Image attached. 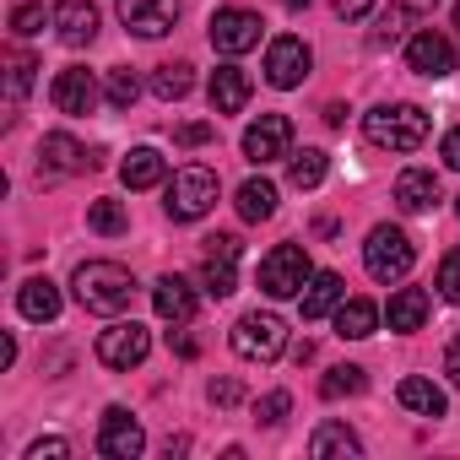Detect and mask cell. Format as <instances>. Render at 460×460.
Wrapping results in <instances>:
<instances>
[{
  "instance_id": "7402d4cb",
  "label": "cell",
  "mask_w": 460,
  "mask_h": 460,
  "mask_svg": "<svg viewBox=\"0 0 460 460\" xmlns=\"http://www.w3.org/2000/svg\"><path fill=\"white\" fill-rule=\"evenodd\" d=\"M379 331V309L368 298H341L336 304V336L341 341H368Z\"/></svg>"
},
{
  "instance_id": "30bf717a",
  "label": "cell",
  "mask_w": 460,
  "mask_h": 460,
  "mask_svg": "<svg viewBox=\"0 0 460 460\" xmlns=\"http://www.w3.org/2000/svg\"><path fill=\"white\" fill-rule=\"evenodd\" d=\"M261 44V17L255 12H244V6H227V12H217L211 17V49L217 55H250Z\"/></svg>"
},
{
  "instance_id": "e0dca14e",
  "label": "cell",
  "mask_w": 460,
  "mask_h": 460,
  "mask_svg": "<svg viewBox=\"0 0 460 460\" xmlns=\"http://www.w3.org/2000/svg\"><path fill=\"white\" fill-rule=\"evenodd\" d=\"M206 98H211V114H239V109L250 103V76H244L234 60H227V66H217V71H211Z\"/></svg>"
},
{
  "instance_id": "3957f363",
  "label": "cell",
  "mask_w": 460,
  "mask_h": 460,
  "mask_svg": "<svg viewBox=\"0 0 460 460\" xmlns=\"http://www.w3.org/2000/svg\"><path fill=\"white\" fill-rule=\"evenodd\" d=\"M411 261H417V244L401 234V227H390V222H379L368 234V244H363V266H368L374 282H401L411 271Z\"/></svg>"
},
{
  "instance_id": "484cf974",
  "label": "cell",
  "mask_w": 460,
  "mask_h": 460,
  "mask_svg": "<svg viewBox=\"0 0 460 460\" xmlns=\"http://www.w3.org/2000/svg\"><path fill=\"white\" fill-rule=\"evenodd\" d=\"M234 250H206V266H200V288L211 293V298H227L239 288V271H234Z\"/></svg>"
},
{
  "instance_id": "4dcf8cb0",
  "label": "cell",
  "mask_w": 460,
  "mask_h": 460,
  "mask_svg": "<svg viewBox=\"0 0 460 460\" xmlns=\"http://www.w3.org/2000/svg\"><path fill=\"white\" fill-rule=\"evenodd\" d=\"M190 87H195V71H190L184 60H168V66H157V71H152V93H157L163 103L190 98Z\"/></svg>"
},
{
  "instance_id": "d6a6232c",
  "label": "cell",
  "mask_w": 460,
  "mask_h": 460,
  "mask_svg": "<svg viewBox=\"0 0 460 460\" xmlns=\"http://www.w3.org/2000/svg\"><path fill=\"white\" fill-rule=\"evenodd\" d=\"M363 368L358 363H341V368H325V379H320V395L325 401H341V395H363Z\"/></svg>"
},
{
  "instance_id": "2e32d148",
  "label": "cell",
  "mask_w": 460,
  "mask_h": 460,
  "mask_svg": "<svg viewBox=\"0 0 460 460\" xmlns=\"http://www.w3.org/2000/svg\"><path fill=\"white\" fill-rule=\"evenodd\" d=\"M55 28H60V44L87 49L98 39V6H93V0H60V6H55Z\"/></svg>"
},
{
  "instance_id": "f546056e",
  "label": "cell",
  "mask_w": 460,
  "mask_h": 460,
  "mask_svg": "<svg viewBox=\"0 0 460 460\" xmlns=\"http://www.w3.org/2000/svg\"><path fill=\"white\" fill-rule=\"evenodd\" d=\"M438 6V0H390V12H385V22H379V33H374V44H395V33L406 28V22H417V17H428Z\"/></svg>"
},
{
  "instance_id": "44dd1931",
  "label": "cell",
  "mask_w": 460,
  "mask_h": 460,
  "mask_svg": "<svg viewBox=\"0 0 460 460\" xmlns=\"http://www.w3.org/2000/svg\"><path fill=\"white\" fill-rule=\"evenodd\" d=\"M341 298H347V282H341L336 271H314L309 288H304V320H325V314H336Z\"/></svg>"
},
{
  "instance_id": "d4e9b609",
  "label": "cell",
  "mask_w": 460,
  "mask_h": 460,
  "mask_svg": "<svg viewBox=\"0 0 460 460\" xmlns=\"http://www.w3.org/2000/svg\"><path fill=\"white\" fill-rule=\"evenodd\" d=\"M163 173H168V163H163L152 146H136V152L119 163V179H125V190H152V184H163Z\"/></svg>"
},
{
  "instance_id": "9c48e42d",
  "label": "cell",
  "mask_w": 460,
  "mask_h": 460,
  "mask_svg": "<svg viewBox=\"0 0 460 460\" xmlns=\"http://www.w3.org/2000/svg\"><path fill=\"white\" fill-rule=\"evenodd\" d=\"M244 157H250L255 168L293 157V119H288V114H261V119L244 130Z\"/></svg>"
},
{
  "instance_id": "f35d334b",
  "label": "cell",
  "mask_w": 460,
  "mask_h": 460,
  "mask_svg": "<svg viewBox=\"0 0 460 460\" xmlns=\"http://www.w3.org/2000/svg\"><path fill=\"white\" fill-rule=\"evenodd\" d=\"M211 136H217V130H211V125H200V119H190V125H179V130H173V141H179V146H206Z\"/></svg>"
},
{
  "instance_id": "cb8c5ba5",
  "label": "cell",
  "mask_w": 460,
  "mask_h": 460,
  "mask_svg": "<svg viewBox=\"0 0 460 460\" xmlns=\"http://www.w3.org/2000/svg\"><path fill=\"white\" fill-rule=\"evenodd\" d=\"M401 406L406 411H417V417H444L449 411V401H444V390L433 385V379H422V374H411V379H401Z\"/></svg>"
},
{
  "instance_id": "8d00e7d4",
  "label": "cell",
  "mask_w": 460,
  "mask_h": 460,
  "mask_svg": "<svg viewBox=\"0 0 460 460\" xmlns=\"http://www.w3.org/2000/svg\"><path fill=\"white\" fill-rule=\"evenodd\" d=\"M438 298L444 304H460V250H449L438 261Z\"/></svg>"
},
{
  "instance_id": "60d3db41",
  "label": "cell",
  "mask_w": 460,
  "mask_h": 460,
  "mask_svg": "<svg viewBox=\"0 0 460 460\" xmlns=\"http://www.w3.org/2000/svg\"><path fill=\"white\" fill-rule=\"evenodd\" d=\"M211 401H217V406H239V401H244L239 379H217V385H211Z\"/></svg>"
},
{
  "instance_id": "7a4b0ae2",
  "label": "cell",
  "mask_w": 460,
  "mask_h": 460,
  "mask_svg": "<svg viewBox=\"0 0 460 460\" xmlns=\"http://www.w3.org/2000/svg\"><path fill=\"white\" fill-rule=\"evenodd\" d=\"M363 136L379 152H417L428 141V114L417 103H379L363 114Z\"/></svg>"
},
{
  "instance_id": "52a82bcc",
  "label": "cell",
  "mask_w": 460,
  "mask_h": 460,
  "mask_svg": "<svg viewBox=\"0 0 460 460\" xmlns=\"http://www.w3.org/2000/svg\"><path fill=\"white\" fill-rule=\"evenodd\" d=\"M146 352H152V331L146 325H136V320H114L103 336H98V363L103 368H141L146 363Z\"/></svg>"
},
{
  "instance_id": "7bdbcfd3",
  "label": "cell",
  "mask_w": 460,
  "mask_h": 460,
  "mask_svg": "<svg viewBox=\"0 0 460 460\" xmlns=\"http://www.w3.org/2000/svg\"><path fill=\"white\" fill-rule=\"evenodd\" d=\"M444 374H449V385L460 390V331L449 336V347H444Z\"/></svg>"
},
{
  "instance_id": "681fc988",
  "label": "cell",
  "mask_w": 460,
  "mask_h": 460,
  "mask_svg": "<svg viewBox=\"0 0 460 460\" xmlns=\"http://www.w3.org/2000/svg\"><path fill=\"white\" fill-rule=\"evenodd\" d=\"M455 211H460V200H455Z\"/></svg>"
},
{
  "instance_id": "ba28073f",
  "label": "cell",
  "mask_w": 460,
  "mask_h": 460,
  "mask_svg": "<svg viewBox=\"0 0 460 460\" xmlns=\"http://www.w3.org/2000/svg\"><path fill=\"white\" fill-rule=\"evenodd\" d=\"M87 168H103V152H87L76 136H66V130H55V136H44V146H39V179L49 184V179H66V173H87Z\"/></svg>"
},
{
  "instance_id": "ee69618b",
  "label": "cell",
  "mask_w": 460,
  "mask_h": 460,
  "mask_svg": "<svg viewBox=\"0 0 460 460\" xmlns=\"http://www.w3.org/2000/svg\"><path fill=\"white\" fill-rule=\"evenodd\" d=\"M168 347L179 352V358H195L200 347H195V336H184V331H168Z\"/></svg>"
},
{
  "instance_id": "5b68a950",
  "label": "cell",
  "mask_w": 460,
  "mask_h": 460,
  "mask_svg": "<svg viewBox=\"0 0 460 460\" xmlns=\"http://www.w3.org/2000/svg\"><path fill=\"white\" fill-rule=\"evenodd\" d=\"M163 206H168L173 222H200V217L217 206V173L200 168V163H195V168H179L173 184H168V200H163Z\"/></svg>"
},
{
  "instance_id": "1f68e13d",
  "label": "cell",
  "mask_w": 460,
  "mask_h": 460,
  "mask_svg": "<svg viewBox=\"0 0 460 460\" xmlns=\"http://www.w3.org/2000/svg\"><path fill=\"white\" fill-rule=\"evenodd\" d=\"M87 227H93V234H103V239H119L125 227H130V217H125L119 200H93L87 206Z\"/></svg>"
},
{
  "instance_id": "f6af8a7d",
  "label": "cell",
  "mask_w": 460,
  "mask_h": 460,
  "mask_svg": "<svg viewBox=\"0 0 460 460\" xmlns=\"http://www.w3.org/2000/svg\"><path fill=\"white\" fill-rule=\"evenodd\" d=\"M444 163H449V168H460V130H449V136H444Z\"/></svg>"
},
{
  "instance_id": "e575fe53",
  "label": "cell",
  "mask_w": 460,
  "mask_h": 460,
  "mask_svg": "<svg viewBox=\"0 0 460 460\" xmlns=\"http://www.w3.org/2000/svg\"><path fill=\"white\" fill-rule=\"evenodd\" d=\"M136 98H141L136 71H130V66H114V71H109V103H114V109H130Z\"/></svg>"
},
{
  "instance_id": "b9f144b4",
  "label": "cell",
  "mask_w": 460,
  "mask_h": 460,
  "mask_svg": "<svg viewBox=\"0 0 460 460\" xmlns=\"http://www.w3.org/2000/svg\"><path fill=\"white\" fill-rule=\"evenodd\" d=\"M368 12H374V0H336V17L341 22H363Z\"/></svg>"
},
{
  "instance_id": "ab89813d",
  "label": "cell",
  "mask_w": 460,
  "mask_h": 460,
  "mask_svg": "<svg viewBox=\"0 0 460 460\" xmlns=\"http://www.w3.org/2000/svg\"><path fill=\"white\" fill-rule=\"evenodd\" d=\"M44 455L66 460V455H71V444H66V438H39V444H28V460H44Z\"/></svg>"
},
{
  "instance_id": "ac0fdd59",
  "label": "cell",
  "mask_w": 460,
  "mask_h": 460,
  "mask_svg": "<svg viewBox=\"0 0 460 460\" xmlns=\"http://www.w3.org/2000/svg\"><path fill=\"white\" fill-rule=\"evenodd\" d=\"M395 206L411 211V217L433 211V206H438V179H433L428 168H406V173L395 179Z\"/></svg>"
},
{
  "instance_id": "836d02e7",
  "label": "cell",
  "mask_w": 460,
  "mask_h": 460,
  "mask_svg": "<svg viewBox=\"0 0 460 460\" xmlns=\"http://www.w3.org/2000/svg\"><path fill=\"white\" fill-rule=\"evenodd\" d=\"M33 71H39L33 55H22V49L6 55V93H12V103H22V98L33 93Z\"/></svg>"
},
{
  "instance_id": "8992f818",
  "label": "cell",
  "mask_w": 460,
  "mask_h": 460,
  "mask_svg": "<svg viewBox=\"0 0 460 460\" xmlns=\"http://www.w3.org/2000/svg\"><path fill=\"white\" fill-rule=\"evenodd\" d=\"M234 352L244 358V363H277L282 352H288V325H282V314H244L239 325H234Z\"/></svg>"
},
{
  "instance_id": "74e56055",
  "label": "cell",
  "mask_w": 460,
  "mask_h": 460,
  "mask_svg": "<svg viewBox=\"0 0 460 460\" xmlns=\"http://www.w3.org/2000/svg\"><path fill=\"white\" fill-rule=\"evenodd\" d=\"M288 411H293V395L288 390H271L266 401H255V422H266V428H277Z\"/></svg>"
},
{
  "instance_id": "7c38bea8",
  "label": "cell",
  "mask_w": 460,
  "mask_h": 460,
  "mask_svg": "<svg viewBox=\"0 0 460 460\" xmlns=\"http://www.w3.org/2000/svg\"><path fill=\"white\" fill-rule=\"evenodd\" d=\"M406 66H411L417 76H428V82H444V76L455 71V44H449L438 28H417L411 44H406Z\"/></svg>"
},
{
  "instance_id": "7dc6e473",
  "label": "cell",
  "mask_w": 460,
  "mask_h": 460,
  "mask_svg": "<svg viewBox=\"0 0 460 460\" xmlns=\"http://www.w3.org/2000/svg\"><path fill=\"white\" fill-rule=\"evenodd\" d=\"M282 6H288V12H304V6H309V0H282Z\"/></svg>"
},
{
  "instance_id": "4fadbf2b",
  "label": "cell",
  "mask_w": 460,
  "mask_h": 460,
  "mask_svg": "<svg viewBox=\"0 0 460 460\" xmlns=\"http://www.w3.org/2000/svg\"><path fill=\"white\" fill-rule=\"evenodd\" d=\"M98 449H103L109 460H136V455L146 449V433H141V422H136L125 406H109V411H103V428H98Z\"/></svg>"
},
{
  "instance_id": "d6986e66",
  "label": "cell",
  "mask_w": 460,
  "mask_h": 460,
  "mask_svg": "<svg viewBox=\"0 0 460 460\" xmlns=\"http://www.w3.org/2000/svg\"><path fill=\"white\" fill-rule=\"evenodd\" d=\"M17 309H22V320L49 325V320L60 314V288H55L49 277H28V282L17 288Z\"/></svg>"
},
{
  "instance_id": "d590c367",
  "label": "cell",
  "mask_w": 460,
  "mask_h": 460,
  "mask_svg": "<svg viewBox=\"0 0 460 460\" xmlns=\"http://www.w3.org/2000/svg\"><path fill=\"white\" fill-rule=\"evenodd\" d=\"M12 33H17V39L44 33V0H22V6L12 12Z\"/></svg>"
},
{
  "instance_id": "5bb4252c",
  "label": "cell",
  "mask_w": 460,
  "mask_h": 460,
  "mask_svg": "<svg viewBox=\"0 0 460 460\" xmlns=\"http://www.w3.org/2000/svg\"><path fill=\"white\" fill-rule=\"evenodd\" d=\"M309 66H314V55H309V44L304 39H277L271 49H266V82L271 87H298L304 76H309Z\"/></svg>"
},
{
  "instance_id": "bcb514c9",
  "label": "cell",
  "mask_w": 460,
  "mask_h": 460,
  "mask_svg": "<svg viewBox=\"0 0 460 460\" xmlns=\"http://www.w3.org/2000/svg\"><path fill=\"white\" fill-rule=\"evenodd\" d=\"M12 363H17V341L6 336V341H0V368H12Z\"/></svg>"
},
{
  "instance_id": "ffe728a7",
  "label": "cell",
  "mask_w": 460,
  "mask_h": 460,
  "mask_svg": "<svg viewBox=\"0 0 460 460\" xmlns=\"http://www.w3.org/2000/svg\"><path fill=\"white\" fill-rule=\"evenodd\" d=\"M152 309H157L168 325H190V314H195V288H190L184 277H163V282L152 288Z\"/></svg>"
},
{
  "instance_id": "4316f807",
  "label": "cell",
  "mask_w": 460,
  "mask_h": 460,
  "mask_svg": "<svg viewBox=\"0 0 460 460\" xmlns=\"http://www.w3.org/2000/svg\"><path fill=\"white\" fill-rule=\"evenodd\" d=\"M239 217H244V222L277 217V184H271V179H244V184H239Z\"/></svg>"
},
{
  "instance_id": "6da1fadb",
  "label": "cell",
  "mask_w": 460,
  "mask_h": 460,
  "mask_svg": "<svg viewBox=\"0 0 460 460\" xmlns=\"http://www.w3.org/2000/svg\"><path fill=\"white\" fill-rule=\"evenodd\" d=\"M71 288H76V304L87 314H109V320L125 314L130 298H136V277L119 261H82L76 277H71Z\"/></svg>"
},
{
  "instance_id": "f1b7e54d",
  "label": "cell",
  "mask_w": 460,
  "mask_h": 460,
  "mask_svg": "<svg viewBox=\"0 0 460 460\" xmlns=\"http://www.w3.org/2000/svg\"><path fill=\"white\" fill-rule=\"evenodd\" d=\"M358 449H363V438H358L347 422H320L314 438H309V455H320V460H325V455H358Z\"/></svg>"
},
{
  "instance_id": "8fae6325",
  "label": "cell",
  "mask_w": 460,
  "mask_h": 460,
  "mask_svg": "<svg viewBox=\"0 0 460 460\" xmlns=\"http://www.w3.org/2000/svg\"><path fill=\"white\" fill-rule=\"evenodd\" d=\"M179 12L184 0H119V22L136 33V39H163L179 28Z\"/></svg>"
},
{
  "instance_id": "83f0119b",
  "label": "cell",
  "mask_w": 460,
  "mask_h": 460,
  "mask_svg": "<svg viewBox=\"0 0 460 460\" xmlns=\"http://www.w3.org/2000/svg\"><path fill=\"white\" fill-rule=\"evenodd\" d=\"M325 173H331V157H325L320 146H304V152H293V163H288L293 190H320V184H325Z\"/></svg>"
},
{
  "instance_id": "9a60e30c",
  "label": "cell",
  "mask_w": 460,
  "mask_h": 460,
  "mask_svg": "<svg viewBox=\"0 0 460 460\" xmlns=\"http://www.w3.org/2000/svg\"><path fill=\"white\" fill-rule=\"evenodd\" d=\"M49 103H55L60 114H93V103H98L93 71H87V66H66V71L55 76V87H49Z\"/></svg>"
},
{
  "instance_id": "603a6c76",
  "label": "cell",
  "mask_w": 460,
  "mask_h": 460,
  "mask_svg": "<svg viewBox=\"0 0 460 460\" xmlns=\"http://www.w3.org/2000/svg\"><path fill=\"white\" fill-rule=\"evenodd\" d=\"M428 309H433V304H428V293H422V288H401V293L390 298L385 320H390V331H401V336H406V331H422Z\"/></svg>"
},
{
  "instance_id": "277c9868",
  "label": "cell",
  "mask_w": 460,
  "mask_h": 460,
  "mask_svg": "<svg viewBox=\"0 0 460 460\" xmlns=\"http://www.w3.org/2000/svg\"><path fill=\"white\" fill-rule=\"evenodd\" d=\"M314 266H309V250L304 244H277L266 261H261V293L266 298H298L309 288Z\"/></svg>"
},
{
  "instance_id": "c3c4849f",
  "label": "cell",
  "mask_w": 460,
  "mask_h": 460,
  "mask_svg": "<svg viewBox=\"0 0 460 460\" xmlns=\"http://www.w3.org/2000/svg\"><path fill=\"white\" fill-rule=\"evenodd\" d=\"M455 28H460V6H455Z\"/></svg>"
}]
</instances>
